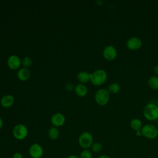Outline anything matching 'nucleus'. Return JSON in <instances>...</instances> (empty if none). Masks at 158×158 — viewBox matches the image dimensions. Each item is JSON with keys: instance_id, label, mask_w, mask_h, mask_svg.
Instances as JSON below:
<instances>
[{"instance_id": "f257e3e1", "label": "nucleus", "mask_w": 158, "mask_h": 158, "mask_svg": "<svg viewBox=\"0 0 158 158\" xmlns=\"http://www.w3.org/2000/svg\"><path fill=\"white\" fill-rule=\"evenodd\" d=\"M107 74L103 69H97L90 73V81L95 86H100L104 84L107 80Z\"/></svg>"}, {"instance_id": "f03ea898", "label": "nucleus", "mask_w": 158, "mask_h": 158, "mask_svg": "<svg viewBox=\"0 0 158 158\" xmlns=\"http://www.w3.org/2000/svg\"><path fill=\"white\" fill-rule=\"evenodd\" d=\"M143 115L149 121L157 120L158 118V106L157 104H147L143 109Z\"/></svg>"}, {"instance_id": "7ed1b4c3", "label": "nucleus", "mask_w": 158, "mask_h": 158, "mask_svg": "<svg viewBox=\"0 0 158 158\" xmlns=\"http://www.w3.org/2000/svg\"><path fill=\"white\" fill-rule=\"evenodd\" d=\"M141 135L148 139H154L158 136V129L152 124H146L141 130Z\"/></svg>"}, {"instance_id": "20e7f679", "label": "nucleus", "mask_w": 158, "mask_h": 158, "mask_svg": "<svg viewBox=\"0 0 158 158\" xmlns=\"http://www.w3.org/2000/svg\"><path fill=\"white\" fill-rule=\"evenodd\" d=\"M110 99V93L106 89H98L94 95V99L96 102L99 106L106 105Z\"/></svg>"}, {"instance_id": "39448f33", "label": "nucleus", "mask_w": 158, "mask_h": 158, "mask_svg": "<svg viewBox=\"0 0 158 158\" xmlns=\"http://www.w3.org/2000/svg\"><path fill=\"white\" fill-rule=\"evenodd\" d=\"M93 143V138L92 135L88 131L83 132L78 138V144L80 146L84 149L91 148Z\"/></svg>"}, {"instance_id": "423d86ee", "label": "nucleus", "mask_w": 158, "mask_h": 158, "mask_svg": "<svg viewBox=\"0 0 158 158\" xmlns=\"http://www.w3.org/2000/svg\"><path fill=\"white\" fill-rule=\"evenodd\" d=\"M12 133L15 139L18 140H22L27 136L28 131L25 125L23 124H18L14 127Z\"/></svg>"}, {"instance_id": "0eeeda50", "label": "nucleus", "mask_w": 158, "mask_h": 158, "mask_svg": "<svg viewBox=\"0 0 158 158\" xmlns=\"http://www.w3.org/2000/svg\"><path fill=\"white\" fill-rule=\"evenodd\" d=\"M117 56V51L112 45L106 46L103 50V56L104 59L109 61L114 60Z\"/></svg>"}, {"instance_id": "6e6552de", "label": "nucleus", "mask_w": 158, "mask_h": 158, "mask_svg": "<svg viewBox=\"0 0 158 158\" xmlns=\"http://www.w3.org/2000/svg\"><path fill=\"white\" fill-rule=\"evenodd\" d=\"M142 44L143 43L141 40L136 36H133L129 38L126 43L127 48L131 51L139 49L142 46Z\"/></svg>"}, {"instance_id": "1a4fd4ad", "label": "nucleus", "mask_w": 158, "mask_h": 158, "mask_svg": "<svg viewBox=\"0 0 158 158\" xmlns=\"http://www.w3.org/2000/svg\"><path fill=\"white\" fill-rule=\"evenodd\" d=\"M7 64L10 69L17 70L22 65V60L16 55H11L7 59Z\"/></svg>"}, {"instance_id": "9d476101", "label": "nucleus", "mask_w": 158, "mask_h": 158, "mask_svg": "<svg viewBox=\"0 0 158 158\" xmlns=\"http://www.w3.org/2000/svg\"><path fill=\"white\" fill-rule=\"evenodd\" d=\"M29 154L32 158H40L43 154V149L39 144L34 143L29 148Z\"/></svg>"}, {"instance_id": "9b49d317", "label": "nucleus", "mask_w": 158, "mask_h": 158, "mask_svg": "<svg viewBox=\"0 0 158 158\" xmlns=\"http://www.w3.org/2000/svg\"><path fill=\"white\" fill-rule=\"evenodd\" d=\"M65 121V116L61 113H56L53 114L51 118V122L55 127H59L62 126Z\"/></svg>"}, {"instance_id": "f8f14e48", "label": "nucleus", "mask_w": 158, "mask_h": 158, "mask_svg": "<svg viewBox=\"0 0 158 158\" xmlns=\"http://www.w3.org/2000/svg\"><path fill=\"white\" fill-rule=\"evenodd\" d=\"M17 76L20 81H25L29 79L30 77V72L28 69L23 67L18 70Z\"/></svg>"}, {"instance_id": "ddd939ff", "label": "nucleus", "mask_w": 158, "mask_h": 158, "mask_svg": "<svg viewBox=\"0 0 158 158\" xmlns=\"http://www.w3.org/2000/svg\"><path fill=\"white\" fill-rule=\"evenodd\" d=\"M1 105L5 108L11 107L14 102V98L10 94H7L4 96L1 99Z\"/></svg>"}, {"instance_id": "4468645a", "label": "nucleus", "mask_w": 158, "mask_h": 158, "mask_svg": "<svg viewBox=\"0 0 158 158\" xmlns=\"http://www.w3.org/2000/svg\"><path fill=\"white\" fill-rule=\"evenodd\" d=\"M75 92L76 94L80 97H84L88 93V88L87 87L82 83L77 84L74 88Z\"/></svg>"}, {"instance_id": "2eb2a0df", "label": "nucleus", "mask_w": 158, "mask_h": 158, "mask_svg": "<svg viewBox=\"0 0 158 158\" xmlns=\"http://www.w3.org/2000/svg\"><path fill=\"white\" fill-rule=\"evenodd\" d=\"M77 78L80 83L83 84L88 83V81H90V73L85 71L80 72L77 74Z\"/></svg>"}, {"instance_id": "dca6fc26", "label": "nucleus", "mask_w": 158, "mask_h": 158, "mask_svg": "<svg viewBox=\"0 0 158 158\" xmlns=\"http://www.w3.org/2000/svg\"><path fill=\"white\" fill-rule=\"evenodd\" d=\"M148 86L153 90L158 89V77L156 75L151 76L148 79Z\"/></svg>"}, {"instance_id": "f3484780", "label": "nucleus", "mask_w": 158, "mask_h": 158, "mask_svg": "<svg viewBox=\"0 0 158 158\" xmlns=\"http://www.w3.org/2000/svg\"><path fill=\"white\" fill-rule=\"evenodd\" d=\"M130 127L133 130L136 131H141L143 127L142 122L138 118H133L130 122Z\"/></svg>"}, {"instance_id": "a211bd4d", "label": "nucleus", "mask_w": 158, "mask_h": 158, "mask_svg": "<svg viewBox=\"0 0 158 158\" xmlns=\"http://www.w3.org/2000/svg\"><path fill=\"white\" fill-rule=\"evenodd\" d=\"M120 90V86L118 83H111L107 87V91L111 94H117Z\"/></svg>"}, {"instance_id": "6ab92c4d", "label": "nucleus", "mask_w": 158, "mask_h": 158, "mask_svg": "<svg viewBox=\"0 0 158 158\" xmlns=\"http://www.w3.org/2000/svg\"><path fill=\"white\" fill-rule=\"evenodd\" d=\"M59 136V131L57 127H52L49 128L48 130V136L51 139H56Z\"/></svg>"}, {"instance_id": "aec40b11", "label": "nucleus", "mask_w": 158, "mask_h": 158, "mask_svg": "<svg viewBox=\"0 0 158 158\" xmlns=\"http://www.w3.org/2000/svg\"><path fill=\"white\" fill-rule=\"evenodd\" d=\"M102 146L100 143H93L91 146V149L94 152H99L102 150Z\"/></svg>"}, {"instance_id": "412c9836", "label": "nucleus", "mask_w": 158, "mask_h": 158, "mask_svg": "<svg viewBox=\"0 0 158 158\" xmlns=\"http://www.w3.org/2000/svg\"><path fill=\"white\" fill-rule=\"evenodd\" d=\"M22 64L25 68H28L32 65V59L30 57H25L22 60Z\"/></svg>"}, {"instance_id": "4be33fe9", "label": "nucleus", "mask_w": 158, "mask_h": 158, "mask_svg": "<svg viewBox=\"0 0 158 158\" xmlns=\"http://www.w3.org/2000/svg\"><path fill=\"white\" fill-rule=\"evenodd\" d=\"M80 158H92L91 151L88 149H83L80 154Z\"/></svg>"}, {"instance_id": "5701e85b", "label": "nucleus", "mask_w": 158, "mask_h": 158, "mask_svg": "<svg viewBox=\"0 0 158 158\" xmlns=\"http://www.w3.org/2000/svg\"><path fill=\"white\" fill-rule=\"evenodd\" d=\"M152 71H153V73L156 75V76L158 75V64L154 67Z\"/></svg>"}, {"instance_id": "b1692460", "label": "nucleus", "mask_w": 158, "mask_h": 158, "mask_svg": "<svg viewBox=\"0 0 158 158\" xmlns=\"http://www.w3.org/2000/svg\"><path fill=\"white\" fill-rule=\"evenodd\" d=\"M12 158H23V157H22V154L21 153H20V152H15Z\"/></svg>"}, {"instance_id": "393cba45", "label": "nucleus", "mask_w": 158, "mask_h": 158, "mask_svg": "<svg viewBox=\"0 0 158 158\" xmlns=\"http://www.w3.org/2000/svg\"><path fill=\"white\" fill-rule=\"evenodd\" d=\"M66 88H67V89H68V90H72V89H73V85H72L71 83H69V84L67 85Z\"/></svg>"}, {"instance_id": "a878e982", "label": "nucleus", "mask_w": 158, "mask_h": 158, "mask_svg": "<svg viewBox=\"0 0 158 158\" xmlns=\"http://www.w3.org/2000/svg\"><path fill=\"white\" fill-rule=\"evenodd\" d=\"M2 127H3V121L1 117H0V130L2 128Z\"/></svg>"}, {"instance_id": "bb28decb", "label": "nucleus", "mask_w": 158, "mask_h": 158, "mask_svg": "<svg viewBox=\"0 0 158 158\" xmlns=\"http://www.w3.org/2000/svg\"><path fill=\"white\" fill-rule=\"evenodd\" d=\"M98 158H110V157L107 155H101Z\"/></svg>"}, {"instance_id": "cd10ccee", "label": "nucleus", "mask_w": 158, "mask_h": 158, "mask_svg": "<svg viewBox=\"0 0 158 158\" xmlns=\"http://www.w3.org/2000/svg\"><path fill=\"white\" fill-rule=\"evenodd\" d=\"M67 158H80V157H78V156H77L75 155H70Z\"/></svg>"}, {"instance_id": "c85d7f7f", "label": "nucleus", "mask_w": 158, "mask_h": 158, "mask_svg": "<svg viewBox=\"0 0 158 158\" xmlns=\"http://www.w3.org/2000/svg\"><path fill=\"white\" fill-rule=\"evenodd\" d=\"M157 106H158V100H157Z\"/></svg>"}]
</instances>
